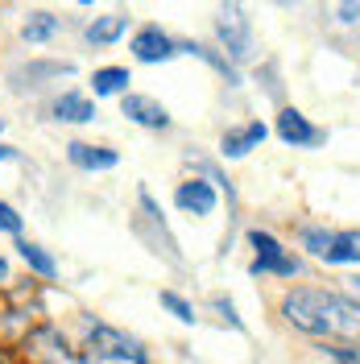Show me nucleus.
<instances>
[{
  "label": "nucleus",
  "instance_id": "bb28decb",
  "mask_svg": "<svg viewBox=\"0 0 360 364\" xmlns=\"http://www.w3.org/2000/svg\"><path fill=\"white\" fill-rule=\"evenodd\" d=\"M79 4H91V0H79Z\"/></svg>",
  "mask_w": 360,
  "mask_h": 364
},
{
  "label": "nucleus",
  "instance_id": "f8f14e48",
  "mask_svg": "<svg viewBox=\"0 0 360 364\" xmlns=\"http://www.w3.org/2000/svg\"><path fill=\"white\" fill-rule=\"evenodd\" d=\"M54 120L88 124V120H95V104H91L88 95H75V91H67V95H58V100H54Z\"/></svg>",
  "mask_w": 360,
  "mask_h": 364
},
{
  "label": "nucleus",
  "instance_id": "f257e3e1",
  "mask_svg": "<svg viewBox=\"0 0 360 364\" xmlns=\"http://www.w3.org/2000/svg\"><path fill=\"white\" fill-rule=\"evenodd\" d=\"M282 318L315 340H356L360 336V306L344 294H327L315 286H294L282 298Z\"/></svg>",
  "mask_w": 360,
  "mask_h": 364
},
{
  "label": "nucleus",
  "instance_id": "2eb2a0df",
  "mask_svg": "<svg viewBox=\"0 0 360 364\" xmlns=\"http://www.w3.org/2000/svg\"><path fill=\"white\" fill-rule=\"evenodd\" d=\"M129 70L125 67H100L95 75H91V87H95V95H120V91H129Z\"/></svg>",
  "mask_w": 360,
  "mask_h": 364
},
{
  "label": "nucleus",
  "instance_id": "9d476101",
  "mask_svg": "<svg viewBox=\"0 0 360 364\" xmlns=\"http://www.w3.org/2000/svg\"><path fill=\"white\" fill-rule=\"evenodd\" d=\"M261 141H265V124L253 120L245 129H228L224 141H220V154H224V158H245L248 149H257Z\"/></svg>",
  "mask_w": 360,
  "mask_h": 364
},
{
  "label": "nucleus",
  "instance_id": "1a4fd4ad",
  "mask_svg": "<svg viewBox=\"0 0 360 364\" xmlns=\"http://www.w3.org/2000/svg\"><path fill=\"white\" fill-rule=\"evenodd\" d=\"M174 203H179L186 215H211V211H216V191H211V182H203V178L179 182Z\"/></svg>",
  "mask_w": 360,
  "mask_h": 364
},
{
  "label": "nucleus",
  "instance_id": "aec40b11",
  "mask_svg": "<svg viewBox=\"0 0 360 364\" xmlns=\"http://www.w3.org/2000/svg\"><path fill=\"white\" fill-rule=\"evenodd\" d=\"M332 236H336V232H327V228H302V245L315 252L319 261H323L327 249H332Z\"/></svg>",
  "mask_w": 360,
  "mask_h": 364
},
{
  "label": "nucleus",
  "instance_id": "4be33fe9",
  "mask_svg": "<svg viewBox=\"0 0 360 364\" xmlns=\"http://www.w3.org/2000/svg\"><path fill=\"white\" fill-rule=\"evenodd\" d=\"M216 311H220V315H224L228 323H232V327H240V318H236V306H232V302H224V298H216Z\"/></svg>",
  "mask_w": 360,
  "mask_h": 364
},
{
  "label": "nucleus",
  "instance_id": "a878e982",
  "mask_svg": "<svg viewBox=\"0 0 360 364\" xmlns=\"http://www.w3.org/2000/svg\"><path fill=\"white\" fill-rule=\"evenodd\" d=\"M13 158V149H9V145H0V161H9Z\"/></svg>",
  "mask_w": 360,
  "mask_h": 364
},
{
  "label": "nucleus",
  "instance_id": "ddd939ff",
  "mask_svg": "<svg viewBox=\"0 0 360 364\" xmlns=\"http://www.w3.org/2000/svg\"><path fill=\"white\" fill-rule=\"evenodd\" d=\"M323 261L327 265H360V232H336Z\"/></svg>",
  "mask_w": 360,
  "mask_h": 364
},
{
  "label": "nucleus",
  "instance_id": "f3484780",
  "mask_svg": "<svg viewBox=\"0 0 360 364\" xmlns=\"http://www.w3.org/2000/svg\"><path fill=\"white\" fill-rule=\"evenodd\" d=\"M54 33H58V17H50V13H29V21L21 25L25 42H50Z\"/></svg>",
  "mask_w": 360,
  "mask_h": 364
},
{
  "label": "nucleus",
  "instance_id": "0eeeda50",
  "mask_svg": "<svg viewBox=\"0 0 360 364\" xmlns=\"http://www.w3.org/2000/svg\"><path fill=\"white\" fill-rule=\"evenodd\" d=\"M277 136H282L286 145H294V149H302V145H319V141H323V133H319L298 108H282V116H277Z\"/></svg>",
  "mask_w": 360,
  "mask_h": 364
},
{
  "label": "nucleus",
  "instance_id": "412c9836",
  "mask_svg": "<svg viewBox=\"0 0 360 364\" xmlns=\"http://www.w3.org/2000/svg\"><path fill=\"white\" fill-rule=\"evenodd\" d=\"M0 232H9V236H17V232H21V215H17L9 203H0Z\"/></svg>",
  "mask_w": 360,
  "mask_h": 364
},
{
  "label": "nucleus",
  "instance_id": "423d86ee",
  "mask_svg": "<svg viewBox=\"0 0 360 364\" xmlns=\"http://www.w3.org/2000/svg\"><path fill=\"white\" fill-rule=\"evenodd\" d=\"M120 112L129 116L133 124H141V129H170V112L162 108L158 100H149V95H129V91H125Z\"/></svg>",
  "mask_w": 360,
  "mask_h": 364
},
{
  "label": "nucleus",
  "instance_id": "a211bd4d",
  "mask_svg": "<svg viewBox=\"0 0 360 364\" xmlns=\"http://www.w3.org/2000/svg\"><path fill=\"white\" fill-rule=\"evenodd\" d=\"M319 348L332 364H360V348L352 340H323Z\"/></svg>",
  "mask_w": 360,
  "mask_h": 364
},
{
  "label": "nucleus",
  "instance_id": "7ed1b4c3",
  "mask_svg": "<svg viewBox=\"0 0 360 364\" xmlns=\"http://www.w3.org/2000/svg\"><path fill=\"white\" fill-rule=\"evenodd\" d=\"M248 245H253V252H257V257H253V265H248L253 273H277V277H294V273L302 269V261H298V257H286V249L273 240L270 232H261V228H257V232H248Z\"/></svg>",
  "mask_w": 360,
  "mask_h": 364
},
{
  "label": "nucleus",
  "instance_id": "6e6552de",
  "mask_svg": "<svg viewBox=\"0 0 360 364\" xmlns=\"http://www.w3.org/2000/svg\"><path fill=\"white\" fill-rule=\"evenodd\" d=\"M216 33H220V42H224V50L232 54V58H245L248 54V25L245 17H240V9H224L220 17H216Z\"/></svg>",
  "mask_w": 360,
  "mask_h": 364
},
{
  "label": "nucleus",
  "instance_id": "6ab92c4d",
  "mask_svg": "<svg viewBox=\"0 0 360 364\" xmlns=\"http://www.w3.org/2000/svg\"><path fill=\"white\" fill-rule=\"evenodd\" d=\"M162 306L179 318V323H195V306H191L182 294H174V290H162Z\"/></svg>",
  "mask_w": 360,
  "mask_h": 364
},
{
  "label": "nucleus",
  "instance_id": "dca6fc26",
  "mask_svg": "<svg viewBox=\"0 0 360 364\" xmlns=\"http://www.w3.org/2000/svg\"><path fill=\"white\" fill-rule=\"evenodd\" d=\"M17 252H21V261H25L33 273H38V277H54V273H58L54 257H50L42 245H33V240H17Z\"/></svg>",
  "mask_w": 360,
  "mask_h": 364
},
{
  "label": "nucleus",
  "instance_id": "20e7f679",
  "mask_svg": "<svg viewBox=\"0 0 360 364\" xmlns=\"http://www.w3.org/2000/svg\"><path fill=\"white\" fill-rule=\"evenodd\" d=\"M21 356H25L29 364H67V360H70L67 340H63L54 327H33V331H25Z\"/></svg>",
  "mask_w": 360,
  "mask_h": 364
},
{
  "label": "nucleus",
  "instance_id": "f03ea898",
  "mask_svg": "<svg viewBox=\"0 0 360 364\" xmlns=\"http://www.w3.org/2000/svg\"><path fill=\"white\" fill-rule=\"evenodd\" d=\"M88 352L95 356L100 364H145V352L133 336L116 331L108 323H95L88 331Z\"/></svg>",
  "mask_w": 360,
  "mask_h": 364
},
{
  "label": "nucleus",
  "instance_id": "393cba45",
  "mask_svg": "<svg viewBox=\"0 0 360 364\" xmlns=\"http://www.w3.org/2000/svg\"><path fill=\"white\" fill-rule=\"evenodd\" d=\"M4 282H9V261L0 257V286H4Z\"/></svg>",
  "mask_w": 360,
  "mask_h": 364
},
{
  "label": "nucleus",
  "instance_id": "9b49d317",
  "mask_svg": "<svg viewBox=\"0 0 360 364\" xmlns=\"http://www.w3.org/2000/svg\"><path fill=\"white\" fill-rule=\"evenodd\" d=\"M67 158L79 166V170H112L116 166V149H104V145H88V141H70Z\"/></svg>",
  "mask_w": 360,
  "mask_h": 364
},
{
  "label": "nucleus",
  "instance_id": "4468645a",
  "mask_svg": "<svg viewBox=\"0 0 360 364\" xmlns=\"http://www.w3.org/2000/svg\"><path fill=\"white\" fill-rule=\"evenodd\" d=\"M125 29H129V17H95L88 25V42L91 46H112L125 38Z\"/></svg>",
  "mask_w": 360,
  "mask_h": 364
},
{
  "label": "nucleus",
  "instance_id": "5701e85b",
  "mask_svg": "<svg viewBox=\"0 0 360 364\" xmlns=\"http://www.w3.org/2000/svg\"><path fill=\"white\" fill-rule=\"evenodd\" d=\"M0 364H29V360H25L21 352H13L9 343H0Z\"/></svg>",
  "mask_w": 360,
  "mask_h": 364
},
{
  "label": "nucleus",
  "instance_id": "b1692460",
  "mask_svg": "<svg viewBox=\"0 0 360 364\" xmlns=\"http://www.w3.org/2000/svg\"><path fill=\"white\" fill-rule=\"evenodd\" d=\"M344 294H348V298L360 306V277H348V282H344Z\"/></svg>",
  "mask_w": 360,
  "mask_h": 364
},
{
  "label": "nucleus",
  "instance_id": "39448f33",
  "mask_svg": "<svg viewBox=\"0 0 360 364\" xmlns=\"http://www.w3.org/2000/svg\"><path fill=\"white\" fill-rule=\"evenodd\" d=\"M174 50H179V46H174V38H170V33H162L158 25H145V29H137V33H133L137 63H166Z\"/></svg>",
  "mask_w": 360,
  "mask_h": 364
}]
</instances>
